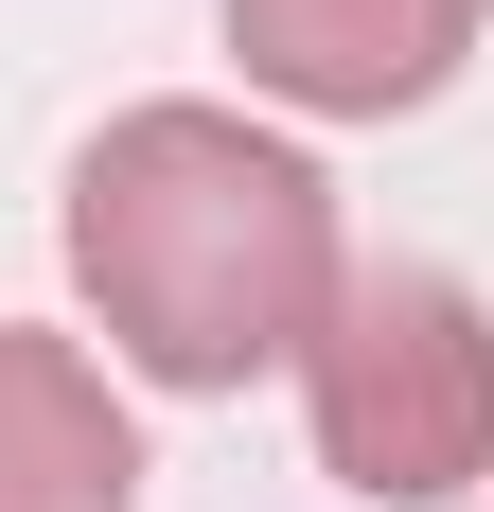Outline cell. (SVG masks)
I'll return each instance as SVG.
<instances>
[{"label": "cell", "instance_id": "cell-2", "mask_svg": "<svg viewBox=\"0 0 494 512\" xmlns=\"http://www.w3.org/2000/svg\"><path fill=\"white\" fill-rule=\"evenodd\" d=\"M300 407L318 460L371 512H442L494 477V318L442 265H336V301L300 336Z\"/></svg>", "mask_w": 494, "mask_h": 512}, {"label": "cell", "instance_id": "cell-4", "mask_svg": "<svg viewBox=\"0 0 494 512\" xmlns=\"http://www.w3.org/2000/svg\"><path fill=\"white\" fill-rule=\"evenodd\" d=\"M0 512H142V424L71 336L0 318Z\"/></svg>", "mask_w": 494, "mask_h": 512}, {"label": "cell", "instance_id": "cell-1", "mask_svg": "<svg viewBox=\"0 0 494 512\" xmlns=\"http://www.w3.org/2000/svg\"><path fill=\"white\" fill-rule=\"evenodd\" d=\"M71 283L124 371L247 389V371H300L336 301V195L247 106H124L71 159Z\"/></svg>", "mask_w": 494, "mask_h": 512}, {"label": "cell", "instance_id": "cell-3", "mask_svg": "<svg viewBox=\"0 0 494 512\" xmlns=\"http://www.w3.org/2000/svg\"><path fill=\"white\" fill-rule=\"evenodd\" d=\"M477 18L494 0H230V53H247V89L318 106V124H389L477 53Z\"/></svg>", "mask_w": 494, "mask_h": 512}]
</instances>
